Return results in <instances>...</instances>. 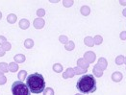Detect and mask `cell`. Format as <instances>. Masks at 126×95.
<instances>
[{"mask_svg": "<svg viewBox=\"0 0 126 95\" xmlns=\"http://www.w3.org/2000/svg\"><path fill=\"white\" fill-rule=\"evenodd\" d=\"M119 38H120V40L125 41V40H126V31L121 32V33H120V35H119Z\"/></svg>", "mask_w": 126, "mask_h": 95, "instance_id": "obj_30", "label": "cell"}, {"mask_svg": "<svg viewBox=\"0 0 126 95\" xmlns=\"http://www.w3.org/2000/svg\"><path fill=\"white\" fill-rule=\"evenodd\" d=\"M6 83V78H5V76H0V84H3Z\"/></svg>", "mask_w": 126, "mask_h": 95, "instance_id": "obj_32", "label": "cell"}, {"mask_svg": "<svg viewBox=\"0 0 126 95\" xmlns=\"http://www.w3.org/2000/svg\"><path fill=\"white\" fill-rule=\"evenodd\" d=\"M59 41L61 43H64V44H66L67 42H68V39H67V37L66 36H63V35H61L60 37H59Z\"/></svg>", "mask_w": 126, "mask_h": 95, "instance_id": "obj_25", "label": "cell"}, {"mask_svg": "<svg viewBox=\"0 0 126 95\" xmlns=\"http://www.w3.org/2000/svg\"><path fill=\"white\" fill-rule=\"evenodd\" d=\"M25 84L29 88L30 92L33 94H39L41 92H43L45 89L44 78L42 74L38 73V72L30 74L26 78Z\"/></svg>", "mask_w": 126, "mask_h": 95, "instance_id": "obj_1", "label": "cell"}, {"mask_svg": "<svg viewBox=\"0 0 126 95\" xmlns=\"http://www.w3.org/2000/svg\"><path fill=\"white\" fill-rule=\"evenodd\" d=\"M76 95H83V94H79V93H78V94H76Z\"/></svg>", "mask_w": 126, "mask_h": 95, "instance_id": "obj_39", "label": "cell"}, {"mask_svg": "<svg viewBox=\"0 0 126 95\" xmlns=\"http://www.w3.org/2000/svg\"><path fill=\"white\" fill-rule=\"evenodd\" d=\"M16 19H17V17H16V15L15 14H10L7 16V21H8L10 24L16 23Z\"/></svg>", "mask_w": 126, "mask_h": 95, "instance_id": "obj_14", "label": "cell"}, {"mask_svg": "<svg viewBox=\"0 0 126 95\" xmlns=\"http://www.w3.org/2000/svg\"><path fill=\"white\" fill-rule=\"evenodd\" d=\"M77 65H78V67H81V68H84V69H88L90 63H87L84 58H81V59H79L77 61Z\"/></svg>", "mask_w": 126, "mask_h": 95, "instance_id": "obj_8", "label": "cell"}, {"mask_svg": "<svg viewBox=\"0 0 126 95\" xmlns=\"http://www.w3.org/2000/svg\"><path fill=\"white\" fill-rule=\"evenodd\" d=\"M43 95H54V91L51 87H47L44 89L43 91Z\"/></svg>", "mask_w": 126, "mask_h": 95, "instance_id": "obj_27", "label": "cell"}, {"mask_svg": "<svg viewBox=\"0 0 126 95\" xmlns=\"http://www.w3.org/2000/svg\"><path fill=\"white\" fill-rule=\"evenodd\" d=\"M84 59L86 60V62L89 63H94V61L96 60V55L94 52L93 51H88L84 54Z\"/></svg>", "mask_w": 126, "mask_h": 95, "instance_id": "obj_4", "label": "cell"}, {"mask_svg": "<svg viewBox=\"0 0 126 95\" xmlns=\"http://www.w3.org/2000/svg\"><path fill=\"white\" fill-rule=\"evenodd\" d=\"M119 3H120L121 5H123V6H126V1H123V0H120V1H119Z\"/></svg>", "mask_w": 126, "mask_h": 95, "instance_id": "obj_34", "label": "cell"}, {"mask_svg": "<svg viewBox=\"0 0 126 95\" xmlns=\"http://www.w3.org/2000/svg\"><path fill=\"white\" fill-rule=\"evenodd\" d=\"M64 48H65L67 51H72L74 48H75V44H74L73 41H68L64 45Z\"/></svg>", "mask_w": 126, "mask_h": 95, "instance_id": "obj_18", "label": "cell"}, {"mask_svg": "<svg viewBox=\"0 0 126 95\" xmlns=\"http://www.w3.org/2000/svg\"><path fill=\"white\" fill-rule=\"evenodd\" d=\"M73 1L72 0H63V4L64 7H66V8H68V7H71L72 5H73Z\"/></svg>", "mask_w": 126, "mask_h": 95, "instance_id": "obj_26", "label": "cell"}, {"mask_svg": "<svg viewBox=\"0 0 126 95\" xmlns=\"http://www.w3.org/2000/svg\"><path fill=\"white\" fill-rule=\"evenodd\" d=\"M5 53H6V51L2 48V47H0V57H2V56H4L5 55Z\"/></svg>", "mask_w": 126, "mask_h": 95, "instance_id": "obj_33", "label": "cell"}, {"mask_svg": "<svg viewBox=\"0 0 126 95\" xmlns=\"http://www.w3.org/2000/svg\"><path fill=\"white\" fill-rule=\"evenodd\" d=\"M80 12H81V14H82L83 15L87 16V15H89V14H90V13H91V8H90L89 6H87V5H84V6H82V7H81Z\"/></svg>", "mask_w": 126, "mask_h": 95, "instance_id": "obj_11", "label": "cell"}, {"mask_svg": "<svg viewBox=\"0 0 126 95\" xmlns=\"http://www.w3.org/2000/svg\"><path fill=\"white\" fill-rule=\"evenodd\" d=\"M26 75H27V72H26L25 70H21L20 72H19V74H18V78H19V80H20L21 82L25 80Z\"/></svg>", "mask_w": 126, "mask_h": 95, "instance_id": "obj_24", "label": "cell"}, {"mask_svg": "<svg viewBox=\"0 0 126 95\" xmlns=\"http://www.w3.org/2000/svg\"><path fill=\"white\" fill-rule=\"evenodd\" d=\"M11 47H12V45H11V43L10 42H5L3 45H2V48L5 50V51H9L11 49Z\"/></svg>", "mask_w": 126, "mask_h": 95, "instance_id": "obj_28", "label": "cell"}, {"mask_svg": "<svg viewBox=\"0 0 126 95\" xmlns=\"http://www.w3.org/2000/svg\"><path fill=\"white\" fill-rule=\"evenodd\" d=\"M122 14H123V15H124V16L126 17V8L123 11H122Z\"/></svg>", "mask_w": 126, "mask_h": 95, "instance_id": "obj_35", "label": "cell"}, {"mask_svg": "<svg viewBox=\"0 0 126 95\" xmlns=\"http://www.w3.org/2000/svg\"><path fill=\"white\" fill-rule=\"evenodd\" d=\"M74 75H75V72H74L73 68H67V69H66V71L63 74V79L72 78Z\"/></svg>", "mask_w": 126, "mask_h": 95, "instance_id": "obj_10", "label": "cell"}, {"mask_svg": "<svg viewBox=\"0 0 126 95\" xmlns=\"http://www.w3.org/2000/svg\"><path fill=\"white\" fill-rule=\"evenodd\" d=\"M76 88L84 94L94 93L96 90V80H95L94 76L93 74L83 75L77 81Z\"/></svg>", "mask_w": 126, "mask_h": 95, "instance_id": "obj_2", "label": "cell"}, {"mask_svg": "<svg viewBox=\"0 0 126 95\" xmlns=\"http://www.w3.org/2000/svg\"><path fill=\"white\" fill-rule=\"evenodd\" d=\"M2 73H3V72H2V71H1V70H0V76H1V75H2Z\"/></svg>", "mask_w": 126, "mask_h": 95, "instance_id": "obj_38", "label": "cell"}, {"mask_svg": "<svg viewBox=\"0 0 126 95\" xmlns=\"http://www.w3.org/2000/svg\"><path fill=\"white\" fill-rule=\"evenodd\" d=\"M9 69H10V71H12V72H16V71H17V69H18V65H17V63H11L10 64H9Z\"/></svg>", "mask_w": 126, "mask_h": 95, "instance_id": "obj_21", "label": "cell"}, {"mask_svg": "<svg viewBox=\"0 0 126 95\" xmlns=\"http://www.w3.org/2000/svg\"><path fill=\"white\" fill-rule=\"evenodd\" d=\"M101 71H104L106 68H107V65H108V63H107V61H106L105 58H100L99 60H98V62H97V63L95 64Z\"/></svg>", "mask_w": 126, "mask_h": 95, "instance_id": "obj_5", "label": "cell"}, {"mask_svg": "<svg viewBox=\"0 0 126 95\" xmlns=\"http://www.w3.org/2000/svg\"><path fill=\"white\" fill-rule=\"evenodd\" d=\"M94 44H96V45H100V44L103 42V39H102V37H101V36H99V35L95 36L94 38Z\"/></svg>", "mask_w": 126, "mask_h": 95, "instance_id": "obj_19", "label": "cell"}, {"mask_svg": "<svg viewBox=\"0 0 126 95\" xmlns=\"http://www.w3.org/2000/svg\"><path fill=\"white\" fill-rule=\"evenodd\" d=\"M84 43L86 44V45H87V46H89V47H93V46L94 45V39H93L92 37H87V38H85Z\"/></svg>", "mask_w": 126, "mask_h": 95, "instance_id": "obj_13", "label": "cell"}, {"mask_svg": "<svg viewBox=\"0 0 126 95\" xmlns=\"http://www.w3.org/2000/svg\"><path fill=\"white\" fill-rule=\"evenodd\" d=\"M24 46H25V48H27V49L32 48V47L34 46V41L31 40V39L25 40V41H24Z\"/></svg>", "mask_w": 126, "mask_h": 95, "instance_id": "obj_15", "label": "cell"}, {"mask_svg": "<svg viewBox=\"0 0 126 95\" xmlns=\"http://www.w3.org/2000/svg\"><path fill=\"white\" fill-rule=\"evenodd\" d=\"M53 70H54L55 72H57V73L62 72V71H63V66H62V64H61V63H55V64L53 65Z\"/></svg>", "mask_w": 126, "mask_h": 95, "instance_id": "obj_16", "label": "cell"}, {"mask_svg": "<svg viewBox=\"0 0 126 95\" xmlns=\"http://www.w3.org/2000/svg\"><path fill=\"white\" fill-rule=\"evenodd\" d=\"M0 70L2 72H7L9 70V65L5 63H0Z\"/></svg>", "mask_w": 126, "mask_h": 95, "instance_id": "obj_23", "label": "cell"}, {"mask_svg": "<svg viewBox=\"0 0 126 95\" xmlns=\"http://www.w3.org/2000/svg\"><path fill=\"white\" fill-rule=\"evenodd\" d=\"M37 14H38V16L40 18H42V16L45 14V11L43 10V9H39V10L37 11Z\"/></svg>", "mask_w": 126, "mask_h": 95, "instance_id": "obj_29", "label": "cell"}, {"mask_svg": "<svg viewBox=\"0 0 126 95\" xmlns=\"http://www.w3.org/2000/svg\"><path fill=\"white\" fill-rule=\"evenodd\" d=\"M14 59H15V61H16L17 63H24V62H25V60H26L25 56H24V55H22V54H17V55H16Z\"/></svg>", "mask_w": 126, "mask_h": 95, "instance_id": "obj_12", "label": "cell"}, {"mask_svg": "<svg viewBox=\"0 0 126 95\" xmlns=\"http://www.w3.org/2000/svg\"><path fill=\"white\" fill-rule=\"evenodd\" d=\"M12 94L13 95H31V92L25 83L16 81L12 84Z\"/></svg>", "mask_w": 126, "mask_h": 95, "instance_id": "obj_3", "label": "cell"}, {"mask_svg": "<svg viewBox=\"0 0 126 95\" xmlns=\"http://www.w3.org/2000/svg\"><path fill=\"white\" fill-rule=\"evenodd\" d=\"M5 42H7V40L4 36H0V45H3Z\"/></svg>", "mask_w": 126, "mask_h": 95, "instance_id": "obj_31", "label": "cell"}, {"mask_svg": "<svg viewBox=\"0 0 126 95\" xmlns=\"http://www.w3.org/2000/svg\"><path fill=\"white\" fill-rule=\"evenodd\" d=\"M124 57L122 56V55H119V56H117L116 58V63L117 65H121V64H123L124 63Z\"/></svg>", "mask_w": 126, "mask_h": 95, "instance_id": "obj_20", "label": "cell"}, {"mask_svg": "<svg viewBox=\"0 0 126 95\" xmlns=\"http://www.w3.org/2000/svg\"><path fill=\"white\" fill-rule=\"evenodd\" d=\"M93 72H94L95 77H101V76L103 75V71H101L96 65H94V69H93Z\"/></svg>", "mask_w": 126, "mask_h": 95, "instance_id": "obj_17", "label": "cell"}, {"mask_svg": "<svg viewBox=\"0 0 126 95\" xmlns=\"http://www.w3.org/2000/svg\"><path fill=\"white\" fill-rule=\"evenodd\" d=\"M1 18H2V13L0 12V19H1Z\"/></svg>", "mask_w": 126, "mask_h": 95, "instance_id": "obj_36", "label": "cell"}, {"mask_svg": "<svg viewBox=\"0 0 126 95\" xmlns=\"http://www.w3.org/2000/svg\"><path fill=\"white\" fill-rule=\"evenodd\" d=\"M124 63L126 64V57H125V59H124Z\"/></svg>", "mask_w": 126, "mask_h": 95, "instance_id": "obj_37", "label": "cell"}, {"mask_svg": "<svg viewBox=\"0 0 126 95\" xmlns=\"http://www.w3.org/2000/svg\"><path fill=\"white\" fill-rule=\"evenodd\" d=\"M74 69V72L75 74H78V75H80V74H85L87 73V69H84V68H81V67H78V66H76Z\"/></svg>", "mask_w": 126, "mask_h": 95, "instance_id": "obj_22", "label": "cell"}, {"mask_svg": "<svg viewBox=\"0 0 126 95\" xmlns=\"http://www.w3.org/2000/svg\"><path fill=\"white\" fill-rule=\"evenodd\" d=\"M122 78H123V75L120 72H118V71H116V72H114L112 74V80L114 82H116V83H119L122 80Z\"/></svg>", "mask_w": 126, "mask_h": 95, "instance_id": "obj_7", "label": "cell"}, {"mask_svg": "<svg viewBox=\"0 0 126 95\" xmlns=\"http://www.w3.org/2000/svg\"><path fill=\"white\" fill-rule=\"evenodd\" d=\"M34 27L36 28V29H42V28H43L44 27V24H45V22H44V20L42 19V18H36L35 20H34Z\"/></svg>", "mask_w": 126, "mask_h": 95, "instance_id": "obj_6", "label": "cell"}, {"mask_svg": "<svg viewBox=\"0 0 126 95\" xmlns=\"http://www.w3.org/2000/svg\"><path fill=\"white\" fill-rule=\"evenodd\" d=\"M29 26H30V22H29L28 19L23 18V19H21V20L19 21V27H20L22 30H26V29H28Z\"/></svg>", "mask_w": 126, "mask_h": 95, "instance_id": "obj_9", "label": "cell"}]
</instances>
